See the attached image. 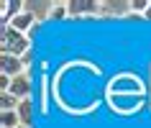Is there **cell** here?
Here are the masks:
<instances>
[{
    "label": "cell",
    "mask_w": 151,
    "mask_h": 128,
    "mask_svg": "<svg viewBox=\"0 0 151 128\" xmlns=\"http://www.w3.org/2000/svg\"><path fill=\"white\" fill-rule=\"evenodd\" d=\"M149 0H131V3H128V8L133 10V13H141V16H146V10H149Z\"/></svg>",
    "instance_id": "obj_12"
},
{
    "label": "cell",
    "mask_w": 151,
    "mask_h": 128,
    "mask_svg": "<svg viewBox=\"0 0 151 128\" xmlns=\"http://www.w3.org/2000/svg\"><path fill=\"white\" fill-rule=\"evenodd\" d=\"M16 113H18V118H21V126L33 128V118H36V105H33V100H21Z\"/></svg>",
    "instance_id": "obj_7"
},
{
    "label": "cell",
    "mask_w": 151,
    "mask_h": 128,
    "mask_svg": "<svg viewBox=\"0 0 151 128\" xmlns=\"http://www.w3.org/2000/svg\"><path fill=\"white\" fill-rule=\"evenodd\" d=\"M49 18H51V21H64V18H69V3H51V5H49Z\"/></svg>",
    "instance_id": "obj_9"
},
{
    "label": "cell",
    "mask_w": 151,
    "mask_h": 128,
    "mask_svg": "<svg viewBox=\"0 0 151 128\" xmlns=\"http://www.w3.org/2000/svg\"><path fill=\"white\" fill-rule=\"evenodd\" d=\"M21 118L16 110H0V128H18Z\"/></svg>",
    "instance_id": "obj_10"
},
{
    "label": "cell",
    "mask_w": 151,
    "mask_h": 128,
    "mask_svg": "<svg viewBox=\"0 0 151 128\" xmlns=\"http://www.w3.org/2000/svg\"><path fill=\"white\" fill-rule=\"evenodd\" d=\"M110 108L120 115H131L143 105V95H110Z\"/></svg>",
    "instance_id": "obj_3"
},
{
    "label": "cell",
    "mask_w": 151,
    "mask_h": 128,
    "mask_svg": "<svg viewBox=\"0 0 151 128\" xmlns=\"http://www.w3.org/2000/svg\"><path fill=\"white\" fill-rule=\"evenodd\" d=\"M18 128H28V126H18Z\"/></svg>",
    "instance_id": "obj_15"
},
{
    "label": "cell",
    "mask_w": 151,
    "mask_h": 128,
    "mask_svg": "<svg viewBox=\"0 0 151 128\" xmlns=\"http://www.w3.org/2000/svg\"><path fill=\"white\" fill-rule=\"evenodd\" d=\"M49 77H44V82H41V113H49V95H46V90H49Z\"/></svg>",
    "instance_id": "obj_13"
},
{
    "label": "cell",
    "mask_w": 151,
    "mask_h": 128,
    "mask_svg": "<svg viewBox=\"0 0 151 128\" xmlns=\"http://www.w3.org/2000/svg\"><path fill=\"white\" fill-rule=\"evenodd\" d=\"M18 105L21 100L13 92H0V110H18Z\"/></svg>",
    "instance_id": "obj_11"
},
{
    "label": "cell",
    "mask_w": 151,
    "mask_h": 128,
    "mask_svg": "<svg viewBox=\"0 0 151 128\" xmlns=\"http://www.w3.org/2000/svg\"><path fill=\"white\" fill-rule=\"evenodd\" d=\"M3 54H10V56H18V59H23L28 54V49H31V39L26 36V33L16 31V28H3Z\"/></svg>",
    "instance_id": "obj_1"
},
{
    "label": "cell",
    "mask_w": 151,
    "mask_h": 128,
    "mask_svg": "<svg viewBox=\"0 0 151 128\" xmlns=\"http://www.w3.org/2000/svg\"><path fill=\"white\" fill-rule=\"evenodd\" d=\"M100 10H103L100 3H85V0H74V3H69V16H85V13L97 16Z\"/></svg>",
    "instance_id": "obj_8"
},
{
    "label": "cell",
    "mask_w": 151,
    "mask_h": 128,
    "mask_svg": "<svg viewBox=\"0 0 151 128\" xmlns=\"http://www.w3.org/2000/svg\"><path fill=\"white\" fill-rule=\"evenodd\" d=\"M8 26L28 36V33H31L33 28H36V16H33L31 10H23V13H21V16H16V18H13V21H10ZM8 26H5V28H8Z\"/></svg>",
    "instance_id": "obj_5"
},
{
    "label": "cell",
    "mask_w": 151,
    "mask_h": 128,
    "mask_svg": "<svg viewBox=\"0 0 151 128\" xmlns=\"http://www.w3.org/2000/svg\"><path fill=\"white\" fill-rule=\"evenodd\" d=\"M110 95H143V82L136 77V74H115L110 80Z\"/></svg>",
    "instance_id": "obj_2"
},
{
    "label": "cell",
    "mask_w": 151,
    "mask_h": 128,
    "mask_svg": "<svg viewBox=\"0 0 151 128\" xmlns=\"http://www.w3.org/2000/svg\"><path fill=\"white\" fill-rule=\"evenodd\" d=\"M8 92H13L18 100H31V80H28L26 74L16 77V80L10 82V90H8Z\"/></svg>",
    "instance_id": "obj_6"
},
{
    "label": "cell",
    "mask_w": 151,
    "mask_h": 128,
    "mask_svg": "<svg viewBox=\"0 0 151 128\" xmlns=\"http://www.w3.org/2000/svg\"><path fill=\"white\" fill-rule=\"evenodd\" d=\"M26 72V62L18 59V56H10V54H3L0 56V74H8L10 80H16Z\"/></svg>",
    "instance_id": "obj_4"
},
{
    "label": "cell",
    "mask_w": 151,
    "mask_h": 128,
    "mask_svg": "<svg viewBox=\"0 0 151 128\" xmlns=\"http://www.w3.org/2000/svg\"><path fill=\"white\" fill-rule=\"evenodd\" d=\"M143 18H146V21H151V5H149V10H146V16H143Z\"/></svg>",
    "instance_id": "obj_14"
}]
</instances>
